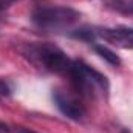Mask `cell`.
Wrapping results in <instances>:
<instances>
[{"instance_id": "obj_1", "label": "cell", "mask_w": 133, "mask_h": 133, "mask_svg": "<svg viewBox=\"0 0 133 133\" xmlns=\"http://www.w3.org/2000/svg\"><path fill=\"white\" fill-rule=\"evenodd\" d=\"M20 53L31 64L45 71L68 76L73 66V61L53 43H25L20 46Z\"/></svg>"}, {"instance_id": "obj_2", "label": "cell", "mask_w": 133, "mask_h": 133, "mask_svg": "<svg viewBox=\"0 0 133 133\" xmlns=\"http://www.w3.org/2000/svg\"><path fill=\"white\" fill-rule=\"evenodd\" d=\"M68 77L81 96L96 98L98 95H107L110 90L108 79L98 70L87 65L84 61H73Z\"/></svg>"}, {"instance_id": "obj_3", "label": "cell", "mask_w": 133, "mask_h": 133, "mask_svg": "<svg viewBox=\"0 0 133 133\" xmlns=\"http://www.w3.org/2000/svg\"><path fill=\"white\" fill-rule=\"evenodd\" d=\"M81 12L70 6H37L31 12V22L42 30H62L77 23Z\"/></svg>"}, {"instance_id": "obj_4", "label": "cell", "mask_w": 133, "mask_h": 133, "mask_svg": "<svg viewBox=\"0 0 133 133\" xmlns=\"http://www.w3.org/2000/svg\"><path fill=\"white\" fill-rule=\"evenodd\" d=\"M53 101H54L56 107L59 108V111L64 116H66L68 119L81 121L84 118V115H85L84 104L79 101V98L76 95H73L68 90L54 88L53 90Z\"/></svg>"}, {"instance_id": "obj_5", "label": "cell", "mask_w": 133, "mask_h": 133, "mask_svg": "<svg viewBox=\"0 0 133 133\" xmlns=\"http://www.w3.org/2000/svg\"><path fill=\"white\" fill-rule=\"evenodd\" d=\"M95 36L104 39L113 46L122 50H133V28L129 26H113L95 30Z\"/></svg>"}, {"instance_id": "obj_6", "label": "cell", "mask_w": 133, "mask_h": 133, "mask_svg": "<svg viewBox=\"0 0 133 133\" xmlns=\"http://www.w3.org/2000/svg\"><path fill=\"white\" fill-rule=\"evenodd\" d=\"M93 48H95V51L99 54L101 57H102L104 61H107L110 65H113V66H119L121 65V59H119V56H118L113 50L107 48L105 45H95Z\"/></svg>"}, {"instance_id": "obj_7", "label": "cell", "mask_w": 133, "mask_h": 133, "mask_svg": "<svg viewBox=\"0 0 133 133\" xmlns=\"http://www.w3.org/2000/svg\"><path fill=\"white\" fill-rule=\"evenodd\" d=\"M108 5L121 12H133V0H108Z\"/></svg>"}, {"instance_id": "obj_8", "label": "cell", "mask_w": 133, "mask_h": 133, "mask_svg": "<svg viewBox=\"0 0 133 133\" xmlns=\"http://www.w3.org/2000/svg\"><path fill=\"white\" fill-rule=\"evenodd\" d=\"M11 95V87L8 82L0 81V96H9Z\"/></svg>"}, {"instance_id": "obj_9", "label": "cell", "mask_w": 133, "mask_h": 133, "mask_svg": "<svg viewBox=\"0 0 133 133\" xmlns=\"http://www.w3.org/2000/svg\"><path fill=\"white\" fill-rule=\"evenodd\" d=\"M6 133H36L30 129H25V127H16V129H9Z\"/></svg>"}, {"instance_id": "obj_10", "label": "cell", "mask_w": 133, "mask_h": 133, "mask_svg": "<svg viewBox=\"0 0 133 133\" xmlns=\"http://www.w3.org/2000/svg\"><path fill=\"white\" fill-rule=\"evenodd\" d=\"M9 129H11V127H9L8 124H5L3 121H0V133H6Z\"/></svg>"}, {"instance_id": "obj_11", "label": "cell", "mask_w": 133, "mask_h": 133, "mask_svg": "<svg viewBox=\"0 0 133 133\" xmlns=\"http://www.w3.org/2000/svg\"><path fill=\"white\" fill-rule=\"evenodd\" d=\"M121 133H130V132H129V130H122Z\"/></svg>"}]
</instances>
